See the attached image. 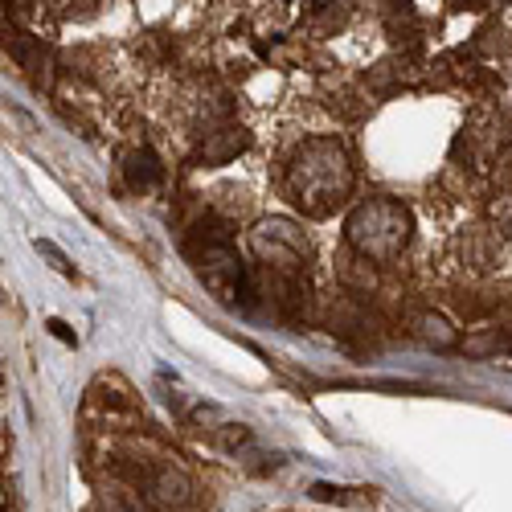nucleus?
Returning a JSON list of instances; mask_svg holds the SVG:
<instances>
[{
	"instance_id": "obj_6",
	"label": "nucleus",
	"mask_w": 512,
	"mask_h": 512,
	"mask_svg": "<svg viewBox=\"0 0 512 512\" xmlns=\"http://www.w3.org/2000/svg\"><path fill=\"white\" fill-rule=\"evenodd\" d=\"M496 218H500V222H504V230L512 234V197H508L504 205H496Z\"/></svg>"
},
{
	"instance_id": "obj_5",
	"label": "nucleus",
	"mask_w": 512,
	"mask_h": 512,
	"mask_svg": "<svg viewBox=\"0 0 512 512\" xmlns=\"http://www.w3.org/2000/svg\"><path fill=\"white\" fill-rule=\"evenodd\" d=\"M418 328H422V336L431 340V345H439V349H451V345H455V332L447 328V320H443V316H422V320H418Z\"/></svg>"
},
{
	"instance_id": "obj_4",
	"label": "nucleus",
	"mask_w": 512,
	"mask_h": 512,
	"mask_svg": "<svg viewBox=\"0 0 512 512\" xmlns=\"http://www.w3.org/2000/svg\"><path fill=\"white\" fill-rule=\"evenodd\" d=\"M254 250L263 254V259H271L275 267H300L308 263V242L300 234H291L287 222H267L254 230Z\"/></svg>"
},
{
	"instance_id": "obj_3",
	"label": "nucleus",
	"mask_w": 512,
	"mask_h": 512,
	"mask_svg": "<svg viewBox=\"0 0 512 512\" xmlns=\"http://www.w3.org/2000/svg\"><path fill=\"white\" fill-rule=\"evenodd\" d=\"M193 263H197V275L209 291H218V300H234V295L242 291V259L234 254L230 238L226 234H197V242L189 246Z\"/></svg>"
},
{
	"instance_id": "obj_1",
	"label": "nucleus",
	"mask_w": 512,
	"mask_h": 512,
	"mask_svg": "<svg viewBox=\"0 0 512 512\" xmlns=\"http://www.w3.org/2000/svg\"><path fill=\"white\" fill-rule=\"evenodd\" d=\"M349 185H353V168H349V156L340 144L316 140L291 164V193L312 213L332 209L340 197L349 193Z\"/></svg>"
},
{
	"instance_id": "obj_2",
	"label": "nucleus",
	"mask_w": 512,
	"mask_h": 512,
	"mask_svg": "<svg viewBox=\"0 0 512 512\" xmlns=\"http://www.w3.org/2000/svg\"><path fill=\"white\" fill-rule=\"evenodd\" d=\"M349 238L361 254H369V259H390V254H398L410 238V213L394 201H369L353 213Z\"/></svg>"
}]
</instances>
